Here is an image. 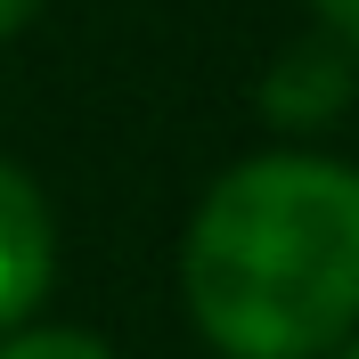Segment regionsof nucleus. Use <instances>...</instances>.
<instances>
[{"mask_svg":"<svg viewBox=\"0 0 359 359\" xmlns=\"http://www.w3.org/2000/svg\"><path fill=\"white\" fill-rule=\"evenodd\" d=\"M343 107H351V66L335 49H294L262 90V114H278V123H327Z\"/></svg>","mask_w":359,"mask_h":359,"instance_id":"obj_3","label":"nucleus"},{"mask_svg":"<svg viewBox=\"0 0 359 359\" xmlns=\"http://www.w3.org/2000/svg\"><path fill=\"white\" fill-rule=\"evenodd\" d=\"M0 359H114L98 335H74V327H33V335H8Z\"/></svg>","mask_w":359,"mask_h":359,"instance_id":"obj_4","label":"nucleus"},{"mask_svg":"<svg viewBox=\"0 0 359 359\" xmlns=\"http://www.w3.org/2000/svg\"><path fill=\"white\" fill-rule=\"evenodd\" d=\"M335 359H359V343H343V351H335Z\"/></svg>","mask_w":359,"mask_h":359,"instance_id":"obj_7","label":"nucleus"},{"mask_svg":"<svg viewBox=\"0 0 359 359\" xmlns=\"http://www.w3.org/2000/svg\"><path fill=\"white\" fill-rule=\"evenodd\" d=\"M188 311L229 359H318L359 327V172L253 156L196 204Z\"/></svg>","mask_w":359,"mask_h":359,"instance_id":"obj_1","label":"nucleus"},{"mask_svg":"<svg viewBox=\"0 0 359 359\" xmlns=\"http://www.w3.org/2000/svg\"><path fill=\"white\" fill-rule=\"evenodd\" d=\"M49 262H57V229H49L41 188H33L17 163H0V335L41 302Z\"/></svg>","mask_w":359,"mask_h":359,"instance_id":"obj_2","label":"nucleus"},{"mask_svg":"<svg viewBox=\"0 0 359 359\" xmlns=\"http://www.w3.org/2000/svg\"><path fill=\"white\" fill-rule=\"evenodd\" d=\"M318 17H327V25L343 33V41L359 49V0H318Z\"/></svg>","mask_w":359,"mask_h":359,"instance_id":"obj_5","label":"nucleus"},{"mask_svg":"<svg viewBox=\"0 0 359 359\" xmlns=\"http://www.w3.org/2000/svg\"><path fill=\"white\" fill-rule=\"evenodd\" d=\"M33 8H41V0H0V41H8V33H25V25H33Z\"/></svg>","mask_w":359,"mask_h":359,"instance_id":"obj_6","label":"nucleus"}]
</instances>
